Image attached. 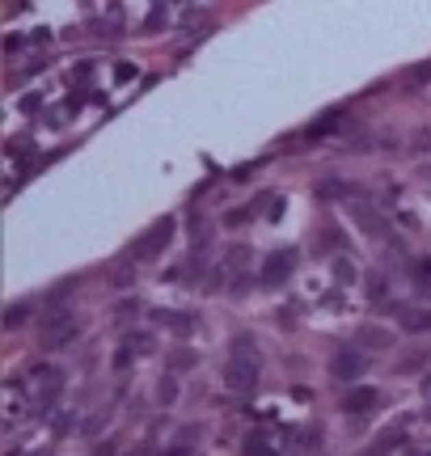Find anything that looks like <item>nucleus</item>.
I'll use <instances>...</instances> for the list:
<instances>
[{
  "mask_svg": "<svg viewBox=\"0 0 431 456\" xmlns=\"http://www.w3.org/2000/svg\"><path fill=\"white\" fill-rule=\"evenodd\" d=\"M292 448H317V431H288Z\"/></svg>",
  "mask_w": 431,
  "mask_h": 456,
  "instance_id": "4be33fe9",
  "label": "nucleus"
},
{
  "mask_svg": "<svg viewBox=\"0 0 431 456\" xmlns=\"http://www.w3.org/2000/svg\"><path fill=\"white\" fill-rule=\"evenodd\" d=\"M351 216H355V224H360L368 237H389V220L380 216L368 199H351Z\"/></svg>",
  "mask_w": 431,
  "mask_h": 456,
  "instance_id": "39448f33",
  "label": "nucleus"
},
{
  "mask_svg": "<svg viewBox=\"0 0 431 456\" xmlns=\"http://www.w3.org/2000/svg\"><path fill=\"white\" fill-rule=\"evenodd\" d=\"M406 85H410V89L431 85V60H427V64H415V68H406Z\"/></svg>",
  "mask_w": 431,
  "mask_h": 456,
  "instance_id": "dca6fc26",
  "label": "nucleus"
},
{
  "mask_svg": "<svg viewBox=\"0 0 431 456\" xmlns=\"http://www.w3.org/2000/svg\"><path fill=\"white\" fill-rule=\"evenodd\" d=\"M343 414H372L376 405H380V393L376 389H368V385H355V389H347L343 393Z\"/></svg>",
  "mask_w": 431,
  "mask_h": 456,
  "instance_id": "423d86ee",
  "label": "nucleus"
},
{
  "mask_svg": "<svg viewBox=\"0 0 431 456\" xmlns=\"http://www.w3.org/2000/svg\"><path fill=\"white\" fill-rule=\"evenodd\" d=\"M169 368H173V372H190V368H195V351H173V355H169Z\"/></svg>",
  "mask_w": 431,
  "mask_h": 456,
  "instance_id": "412c9836",
  "label": "nucleus"
},
{
  "mask_svg": "<svg viewBox=\"0 0 431 456\" xmlns=\"http://www.w3.org/2000/svg\"><path fill=\"white\" fill-rule=\"evenodd\" d=\"M157 401H161V405H173V401H177V380H173V376H165L161 385H157Z\"/></svg>",
  "mask_w": 431,
  "mask_h": 456,
  "instance_id": "aec40b11",
  "label": "nucleus"
},
{
  "mask_svg": "<svg viewBox=\"0 0 431 456\" xmlns=\"http://www.w3.org/2000/svg\"><path fill=\"white\" fill-rule=\"evenodd\" d=\"M93 456H114V444H101V448H97Z\"/></svg>",
  "mask_w": 431,
  "mask_h": 456,
  "instance_id": "7c9ffc66",
  "label": "nucleus"
},
{
  "mask_svg": "<svg viewBox=\"0 0 431 456\" xmlns=\"http://www.w3.org/2000/svg\"><path fill=\"white\" fill-rule=\"evenodd\" d=\"M258 359L254 355H237L233 351V359H228V368H224V385H228V393H237V397H254V389H258Z\"/></svg>",
  "mask_w": 431,
  "mask_h": 456,
  "instance_id": "f257e3e1",
  "label": "nucleus"
},
{
  "mask_svg": "<svg viewBox=\"0 0 431 456\" xmlns=\"http://www.w3.org/2000/svg\"><path fill=\"white\" fill-rule=\"evenodd\" d=\"M292 270H296V249H275L271 258L262 262V283H267V288H279V283H288Z\"/></svg>",
  "mask_w": 431,
  "mask_h": 456,
  "instance_id": "20e7f679",
  "label": "nucleus"
},
{
  "mask_svg": "<svg viewBox=\"0 0 431 456\" xmlns=\"http://www.w3.org/2000/svg\"><path fill=\"white\" fill-rule=\"evenodd\" d=\"M30 456H47V452H30Z\"/></svg>",
  "mask_w": 431,
  "mask_h": 456,
  "instance_id": "473e14b6",
  "label": "nucleus"
},
{
  "mask_svg": "<svg viewBox=\"0 0 431 456\" xmlns=\"http://www.w3.org/2000/svg\"><path fill=\"white\" fill-rule=\"evenodd\" d=\"M21 414H25V393H21L17 380H9V385H5V410H0V427L13 431V427L21 422Z\"/></svg>",
  "mask_w": 431,
  "mask_h": 456,
  "instance_id": "6e6552de",
  "label": "nucleus"
},
{
  "mask_svg": "<svg viewBox=\"0 0 431 456\" xmlns=\"http://www.w3.org/2000/svg\"><path fill=\"white\" fill-rule=\"evenodd\" d=\"M406 334H427L431 329V309H397Z\"/></svg>",
  "mask_w": 431,
  "mask_h": 456,
  "instance_id": "9d476101",
  "label": "nucleus"
},
{
  "mask_svg": "<svg viewBox=\"0 0 431 456\" xmlns=\"http://www.w3.org/2000/svg\"><path fill=\"white\" fill-rule=\"evenodd\" d=\"M169 241H173V220H157V224H152L148 228V233L136 241V258H157V253H165L169 249Z\"/></svg>",
  "mask_w": 431,
  "mask_h": 456,
  "instance_id": "7ed1b4c3",
  "label": "nucleus"
},
{
  "mask_svg": "<svg viewBox=\"0 0 431 456\" xmlns=\"http://www.w3.org/2000/svg\"><path fill=\"white\" fill-rule=\"evenodd\" d=\"M360 346L389 351V346H393V334H389V329H380V325H364V329H360Z\"/></svg>",
  "mask_w": 431,
  "mask_h": 456,
  "instance_id": "9b49d317",
  "label": "nucleus"
},
{
  "mask_svg": "<svg viewBox=\"0 0 431 456\" xmlns=\"http://www.w3.org/2000/svg\"><path fill=\"white\" fill-rule=\"evenodd\" d=\"M364 368H368V359L360 351H338L334 359H330V376H334V380H360Z\"/></svg>",
  "mask_w": 431,
  "mask_h": 456,
  "instance_id": "0eeeda50",
  "label": "nucleus"
},
{
  "mask_svg": "<svg viewBox=\"0 0 431 456\" xmlns=\"http://www.w3.org/2000/svg\"><path fill=\"white\" fill-rule=\"evenodd\" d=\"M410 279H415V288L423 296H431V258H415L410 262Z\"/></svg>",
  "mask_w": 431,
  "mask_h": 456,
  "instance_id": "4468645a",
  "label": "nucleus"
},
{
  "mask_svg": "<svg viewBox=\"0 0 431 456\" xmlns=\"http://www.w3.org/2000/svg\"><path fill=\"white\" fill-rule=\"evenodd\" d=\"M132 76H136L132 64H119V68H114V81H132Z\"/></svg>",
  "mask_w": 431,
  "mask_h": 456,
  "instance_id": "c85d7f7f",
  "label": "nucleus"
},
{
  "mask_svg": "<svg viewBox=\"0 0 431 456\" xmlns=\"http://www.w3.org/2000/svg\"><path fill=\"white\" fill-rule=\"evenodd\" d=\"M321 194H325V199H347L351 186H347V182H321Z\"/></svg>",
  "mask_w": 431,
  "mask_h": 456,
  "instance_id": "b1692460",
  "label": "nucleus"
},
{
  "mask_svg": "<svg viewBox=\"0 0 431 456\" xmlns=\"http://www.w3.org/2000/svg\"><path fill=\"white\" fill-rule=\"evenodd\" d=\"M152 321H157V325H169L173 334H182V338L195 329V317H190V313H177V309H152Z\"/></svg>",
  "mask_w": 431,
  "mask_h": 456,
  "instance_id": "1a4fd4ad",
  "label": "nucleus"
},
{
  "mask_svg": "<svg viewBox=\"0 0 431 456\" xmlns=\"http://www.w3.org/2000/svg\"><path fill=\"white\" fill-rule=\"evenodd\" d=\"M343 127V114H325V118H317L313 127H309V136L317 140V136H330V131H338Z\"/></svg>",
  "mask_w": 431,
  "mask_h": 456,
  "instance_id": "f3484780",
  "label": "nucleus"
},
{
  "mask_svg": "<svg viewBox=\"0 0 431 456\" xmlns=\"http://www.w3.org/2000/svg\"><path fill=\"white\" fill-rule=\"evenodd\" d=\"M368 300L385 304V279H380V275H372V279H368Z\"/></svg>",
  "mask_w": 431,
  "mask_h": 456,
  "instance_id": "5701e85b",
  "label": "nucleus"
},
{
  "mask_svg": "<svg viewBox=\"0 0 431 456\" xmlns=\"http://www.w3.org/2000/svg\"><path fill=\"white\" fill-rule=\"evenodd\" d=\"M427 359H431V351H410V355H406V359L393 368L397 376H410V372H423L427 368Z\"/></svg>",
  "mask_w": 431,
  "mask_h": 456,
  "instance_id": "2eb2a0df",
  "label": "nucleus"
},
{
  "mask_svg": "<svg viewBox=\"0 0 431 456\" xmlns=\"http://www.w3.org/2000/svg\"><path fill=\"white\" fill-rule=\"evenodd\" d=\"M406 440V422H389L385 431L376 435V444H372V452H393L397 444Z\"/></svg>",
  "mask_w": 431,
  "mask_h": 456,
  "instance_id": "f8f14e48",
  "label": "nucleus"
},
{
  "mask_svg": "<svg viewBox=\"0 0 431 456\" xmlns=\"http://www.w3.org/2000/svg\"><path fill=\"white\" fill-rule=\"evenodd\" d=\"M241 452H245V456H275V452L267 448V440L258 435V431H254V435H245V444H241Z\"/></svg>",
  "mask_w": 431,
  "mask_h": 456,
  "instance_id": "a211bd4d",
  "label": "nucleus"
},
{
  "mask_svg": "<svg viewBox=\"0 0 431 456\" xmlns=\"http://www.w3.org/2000/svg\"><path fill=\"white\" fill-rule=\"evenodd\" d=\"M334 279H338V283H351V279H355V270H351V262H347V258H338V262H334Z\"/></svg>",
  "mask_w": 431,
  "mask_h": 456,
  "instance_id": "393cba45",
  "label": "nucleus"
},
{
  "mask_svg": "<svg viewBox=\"0 0 431 456\" xmlns=\"http://www.w3.org/2000/svg\"><path fill=\"white\" fill-rule=\"evenodd\" d=\"M72 422H76V414H60V418H56V435H64V431H72Z\"/></svg>",
  "mask_w": 431,
  "mask_h": 456,
  "instance_id": "bb28decb",
  "label": "nucleus"
},
{
  "mask_svg": "<svg viewBox=\"0 0 431 456\" xmlns=\"http://www.w3.org/2000/svg\"><path fill=\"white\" fill-rule=\"evenodd\" d=\"M123 342H127V346H132L136 355H148L152 346H157V338H152V334H127Z\"/></svg>",
  "mask_w": 431,
  "mask_h": 456,
  "instance_id": "6ab92c4d",
  "label": "nucleus"
},
{
  "mask_svg": "<svg viewBox=\"0 0 431 456\" xmlns=\"http://www.w3.org/2000/svg\"><path fill=\"white\" fill-rule=\"evenodd\" d=\"M165 456H190V448H186V444H177V448H169Z\"/></svg>",
  "mask_w": 431,
  "mask_h": 456,
  "instance_id": "c756f323",
  "label": "nucleus"
},
{
  "mask_svg": "<svg viewBox=\"0 0 431 456\" xmlns=\"http://www.w3.org/2000/svg\"><path fill=\"white\" fill-rule=\"evenodd\" d=\"M249 216H254V207H241V212H228L224 220H228V224H233V228H237V224H245Z\"/></svg>",
  "mask_w": 431,
  "mask_h": 456,
  "instance_id": "a878e982",
  "label": "nucleus"
},
{
  "mask_svg": "<svg viewBox=\"0 0 431 456\" xmlns=\"http://www.w3.org/2000/svg\"><path fill=\"white\" fill-rule=\"evenodd\" d=\"M165 25V9H152V17H148V30H161Z\"/></svg>",
  "mask_w": 431,
  "mask_h": 456,
  "instance_id": "cd10ccee",
  "label": "nucleus"
},
{
  "mask_svg": "<svg viewBox=\"0 0 431 456\" xmlns=\"http://www.w3.org/2000/svg\"><path fill=\"white\" fill-rule=\"evenodd\" d=\"M34 317V300H21V304H9L5 309V329H21L25 321Z\"/></svg>",
  "mask_w": 431,
  "mask_h": 456,
  "instance_id": "ddd939ff",
  "label": "nucleus"
},
{
  "mask_svg": "<svg viewBox=\"0 0 431 456\" xmlns=\"http://www.w3.org/2000/svg\"><path fill=\"white\" fill-rule=\"evenodd\" d=\"M423 397H431V372L423 376Z\"/></svg>",
  "mask_w": 431,
  "mask_h": 456,
  "instance_id": "2f4dec72",
  "label": "nucleus"
},
{
  "mask_svg": "<svg viewBox=\"0 0 431 456\" xmlns=\"http://www.w3.org/2000/svg\"><path fill=\"white\" fill-rule=\"evenodd\" d=\"M76 334H81V329H76L72 313H68V309H51V313H47V321H42L38 342H42V351H60V346H68Z\"/></svg>",
  "mask_w": 431,
  "mask_h": 456,
  "instance_id": "f03ea898",
  "label": "nucleus"
}]
</instances>
